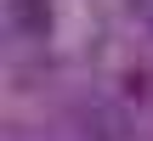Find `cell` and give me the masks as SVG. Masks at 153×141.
I'll return each mask as SVG.
<instances>
[{
  "mask_svg": "<svg viewBox=\"0 0 153 141\" xmlns=\"http://www.w3.org/2000/svg\"><path fill=\"white\" fill-rule=\"evenodd\" d=\"M11 23H17L28 40H45V34H51V6H45V0H11Z\"/></svg>",
  "mask_w": 153,
  "mask_h": 141,
  "instance_id": "obj_1",
  "label": "cell"
}]
</instances>
